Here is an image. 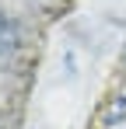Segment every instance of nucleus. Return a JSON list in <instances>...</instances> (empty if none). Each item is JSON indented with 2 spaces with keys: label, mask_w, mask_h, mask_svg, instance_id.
<instances>
[{
  "label": "nucleus",
  "mask_w": 126,
  "mask_h": 129,
  "mask_svg": "<svg viewBox=\"0 0 126 129\" xmlns=\"http://www.w3.org/2000/svg\"><path fill=\"white\" fill-rule=\"evenodd\" d=\"M21 35H18V24L11 21L7 14H0V56H11L14 49H18Z\"/></svg>",
  "instance_id": "nucleus-1"
},
{
  "label": "nucleus",
  "mask_w": 126,
  "mask_h": 129,
  "mask_svg": "<svg viewBox=\"0 0 126 129\" xmlns=\"http://www.w3.org/2000/svg\"><path fill=\"white\" fill-rule=\"evenodd\" d=\"M123 63H126V59H123Z\"/></svg>",
  "instance_id": "nucleus-2"
}]
</instances>
